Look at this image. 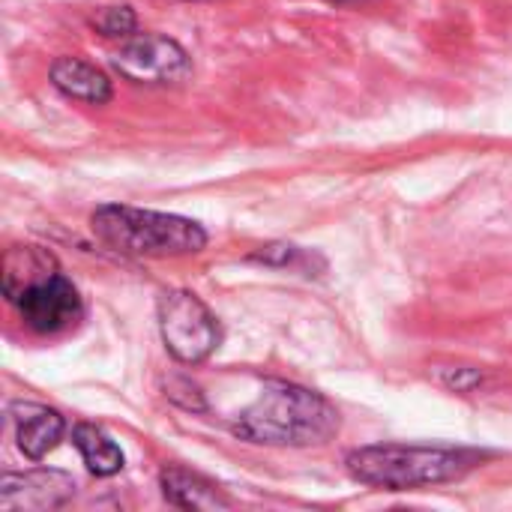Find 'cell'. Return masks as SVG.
I'll use <instances>...</instances> for the list:
<instances>
[{"label": "cell", "mask_w": 512, "mask_h": 512, "mask_svg": "<svg viewBox=\"0 0 512 512\" xmlns=\"http://www.w3.org/2000/svg\"><path fill=\"white\" fill-rule=\"evenodd\" d=\"M168 399L174 405L186 408V411H207V402H204L201 390L192 381H186V378H171L168 381Z\"/></svg>", "instance_id": "5bb4252c"}, {"label": "cell", "mask_w": 512, "mask_h": 512, "mask_svg": "<svg viewBox=\"0 0 512 512\" xmlns=\"http://www.w3.org/2000/svg\"><path fill=\"white\" fill-rule=\"evenodd\" d=\"M3 294L18 309L21 321L42 336L72 330L84 318V300L78 288L63 276L57 258L33 243L6 249Z\"/></svg>", "instance_id": "6da1fadb"}, {"label": "cell", "mask_w": 512, "mask_h": 512, "mask_svg": "<svg viewBox=\"0 0 512 512\" xmlns=\"http://www.w3.org/2000/svg\"><path fill=\"white\" fill-rule=\"evenodd\" d=\"M114 69L132 81V84H147V87H165V84H180L192 75V60L168 36L159 33H141L129 36L111 57Z\"/></svg>", "instance_id": "8992f818"}, {"label": "cell", "mask_w": 512, "mask_h": 512, "mask_svg": "<svg viewBox=\"0 0 512 512\" xmlns=\"http://www.w3.org/2000/svg\"><path fill=\"white\" fill-rule=\"evenodd\" d=\"M435 378H438V384H444L447 390H456V393H471V390L483 387V372H477L471 366H438Z\"/></svg>", "instance_id": "4fadbf2b"}, {"label": "cell", "mask_w": 512, "mask_h": 512, "mask_svg": "<svg viewBox=\"0 0 512 512\" xmlns=\"http://www.w3.org/2000/svg\"><path fill=\"white\" fill-rule=\"evenodd\" d=\"M330 3H342V6H348V3H366V0H330Z\"/></svg>", "instance_id": "2e32d148"}, {"label": "cell", "mask_w": 512, "mask_h": 512, "mask_svg": "<svg viewBox=\"0 0 512 512\" xmlns=\"http://www.w3.org/2000/svg\"><path fill=\"white\" fill-rule=\"evenodd\" d=\"M159 333L168 354L183 366L204 363L222 342V324L192 291H165L159 297Z\"/></svg>", "instance_id": "5b68a950"}, {"label": "cell", "mask_w": 512, "mask_h": 512, "mask_svg": "<svg viewBox=\"0 0 512 512\" xmlns=\"http://www.w3.org/2000/svg\"><path fill=\"white\" fill-rule=\"evenodd\" d=\"M159 486L168 504L180 510H225L231 501L201 474H192L186 468H165L159 474Z\"/></svg>", "instance_id": "30bf717a"}, {"label": "cell", "mask_w": 512, "mask_h": 512, "mask_svg": "<svg viewBox=\"0 0 512 512\" xmlns=\"http://www.w3.org/2000/svg\"><path fill=\"white\" fill-rule=\"evenodd\" d=\"M234 435L264 447H318L339 432V411L315 390L267 381L261 396L234 420Z\"/></svg>", "instance_id": "7a4b0ae2"}, {"label": "cell", "mask_w": 512, "mask_h": 512, "mask_svg": "<svg viewBox=\"0 0 512 512\" xmlns=\"http://www.w3.org/2000/svg\"><path fill=\"white\" fill-rule=\"evenodd\" d=\"M90 24H93L102 36H108V39H114V36L126 39V36H132V30H135V12H132L129 6H105V9H99V12L90 18Z\"/></svg>", "instance_id": "7c38bea8"}, {"label": "cell", "mask_w": 512, "mask_h": 512, "mask_svg": "<svg viewBox=\"0 0 512 512\" xmlns=\"http://www.w3.org/2000/svg\"><path fill=\"white\" fill-rule=\"evenodd\" d=\"M255 261H264V264H279V267H288V264H297L303 258V252L297 246H267L264 252L252 255Z\"/></svg>", "instance_id": "9a60e30c"}, {"label": "cell", "mask_w": 512, "mask_h": 512, "mask_svg": "<svg viewBox=\"0 0 512 512\" xmlns=\"http://www.w3.org/2000/svg\"><path fill=\"white\" fill-rule=\"evenodd\" d=\"M90 228L108 249L132 258H177L207 246V231L195 219L126 204H102L90 216Z\"/></svg>", "instance_id": "277c9868"}, {"label": "cell", "mask_w": 512, "mask_h": 512, "mask_svg": "<svg viewBox=\"0 0 512 512\" xmlns=\"http://www.w3.org/2000/svg\"><path fill=\"white\" fill-rule=\"evenodd\" d=\"M9 417L15 423L18 450L30 462L45 459L63 441V435H66V420L54 408L36 405V402H15L9 408Z\"/></svg>", "instance_id": "ba28073f"}, {"label": "cell", "mask_w": 512, "mask_h": 512, "mask_svg": "<svg viewBox=\"0 0 512 512\" xmlns=\"http://www.w3.org/2000/svg\"><path fill=\"white\" fill-rule=\"evenodd\" d=\"M72 444L78 447L84 465L96 477H114L123 471V450L93 423H78L72 429Z\"/></svg>", "instance_id": "8fae6325"}, {"label": "cell", "mask_w": 512, "mask_h": 512, "mask_svg": "<svg viewBox=\"0 0 512 512\" xmlns=\"http://www.w3.org/2000/svg\"><path fill=\"white\" fill-rule=\"evenodd\" d=\"M51 84L63 96L87 102V105H105L114 96L108 75L81 57H57L51 63Z\"/></svg>", "instance_id": "9c48e42d"}, {"label": "cell", "mask_w": 512, "mask_h": 512, "mask_svg": "<svg viewBox=\"0 0 512 512\" xmlns=\"http://www.w3.org/2000/svg\"><path fill=\"white\" fill-rule=\"evenodd\" d=\"M75 498V480L63 471H27L3 474L0 510L3 512H51Z\"/></svg>", "instance_id": "52a82bcc"}, {"label": "cell", "mask_w": 512, "mask_h": 512, "mask_svg": "<svg viewBox=\"0 0 512 512\" xmlns=\"http://www.w3.org/2000/svg\"><path fill=\"white\" fill-rule=\"evenodd\" d=\"M486 456L456 447H414V444H372L345 456L348 474L375 489L408 492L423 486H444L468 477Z\"/></svg>", "instance_id": "3957f363"}]
</instances>
